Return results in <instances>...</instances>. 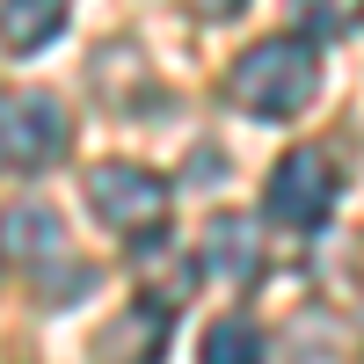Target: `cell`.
Masks as SVG:
<instances>
[{
	"label": "cell",
	"instance_id": "obj_1",
	"mask_svg": "<svg viewBox=\"0 0 364 364\" xmlns=\"http://www.w3.org/2000/svg\"><path fill=\"white\" fill-rule=\"evenodd\" d=\"M226 95L233 109H248V117H299L314 95H321V58L306 37H262L233 58V73H226Z\"/></svg>",
	"mask_w": 364,
	"mask_h": 364
},
{
	"label": "cell",
	"instance_id": "obj_2",
	"mask_svg": "<svg viewBox=\"0 0 364 364\" xmlns=\"http://www.w3.org/2000/svg\"><path fill=\"white\" fill-rule=\"evenodd\" d=\"M87 204L95 219L124 240H146V233H168V182L139 161H102L87 168Z\"/></svg>",
	"mask_w": 364,
	"mask_h": 364
},
{
	"label": "cell",
	"instance_id": "obj_3",
	"mask_svg": "<svg viewBox=\"0 0 364 364\" xmlns=\"http://www.w3.org/2000/svg\"><path fill=\"white\" fill-rule=\"evenodd\" d=\"M336 190H343V175H336V161L321 154V146H291V154L269 168V182H262V204H269V219L277 226H321L328 211H336Z\"/></svg>",
	"mask_w": 364,
	"mask_h": 364
},
{
	"label": "cell",
	"instance_id": "obj_4",
	"mask_svg": "<svg viewBox=\"0 0 364 364\" xmlns=\"http://www.w3.org/2000/svg\"><path fill=\"white\" fill-rule=\"evenodd\" d=\"M0 161L8 168H51L66 161V109L44 87H15L0 95Z\"/></svg>",
	"mask_w": 364,
	"mask_h": 364
},
{
	"label": "cell",
	"instance_id": "obj_5",
	"mask_svg": "<svg viewBox=\"0 0 364 364\" xmlns=\"http://www.w3.org/2000/svg\"><path fill=\"white\" fill-rule=\"evenodd\" d=\"M175 336V306H154V299H132L117 321H102L95 336V364H161Z\"/></svg>",
	"mask_w": 364,
	"mask_h": 364
},
{
	"label": "cell",
	"instance_id": "obj_6",
	"mask_svg": "<svg viewBox=\"0 0 364 364\" xmlns=\"http://www.w3.org/2000/svg\"><path fill=\"white\" fill-rule=\"evenodd\" d=\"M204 269L226 284H255L262 277V226L240 219V211H219L204 219Z\"/></svg>",
	"mask_w": 364,
	"mask_h": 364
},
{
	"label": "cell",
	"instance_id": "obj_7",
	"mask_svg": "<svg viewBox=\"0 0 364 364\" xmlns=\"http://www.w3.org/2000/svg\"><path fill=\"white\" fill-rule=\"evenodd\" d=\"M0 255L22 262V269L58 262V255H66V226H58V211L51 204H15L8 219H0Z\"/></svg>",
	"mask_w": 364,
	"mask_h": 364
},
{
	"label": "cell",
	"instance_id": "obj_8",
	"mask_svg": "<svg viewBox=\"0 0 364 364\" xmlns=\"http://www.w3.org/2000/svg\"><path fill=\"white\" fill-rule=\"evenodd\" d=\"M66 29V0H0V44L8 51H44Z\"/></svg>",
	"mask_w": 364,
	"mask_h": 364
},
{
	"label": "cell",
	"instance_id": "obj_9",
	"mask_svg": "<svg viewBox=\"0 0 364 364\" xmlns=\"http://www.w3.org/2000/svg\"><path fill=\"white\" fill-rule=\"evenodd\" d=\"M197 364H262V328L255 321H211Z\"/></svg>",
	"mask_w": 364,
	"mask_h": 364
},
{
	"label": "cell",
	"instance_id": "obj_10",
	"mask_svg": "<svg viewBox=\"0 0 364 364\" xmlns=\"http://www.w3.org/2000/svg\"><path fill=\"white\" fill-rule=\"evenodd\" d=\"M291 15L314 29V37H343L364 22V0H291Z\"/></svg>",
	"mask_w": 364,
	"mask_h": 364
},
{
	"label": "cell",
	"instance_id": "obj_11",
	"mask_svg": "<svg viewBox=\"0 0 364 364\" xmlns=\"http://www.w3.org/2000/svg\"><path fill=\"white\" fill-rule=\"evenodd\" d=\"M240 8H248V0H190L197 22H226V15H240Z\"/></svg>",
	"mask_w": 364,
	"mask_h": 364
}]
</instances>
